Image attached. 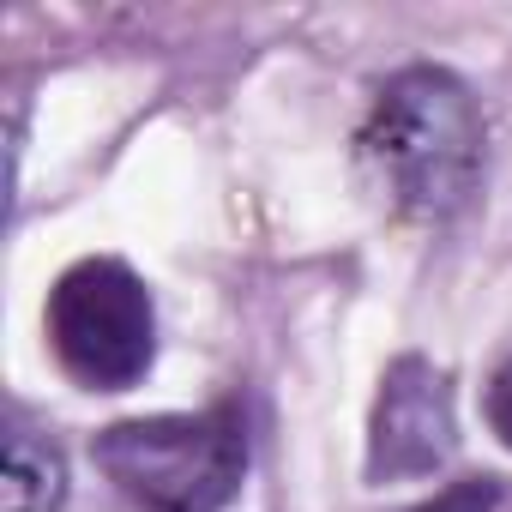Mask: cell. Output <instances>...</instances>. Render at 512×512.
I'll list each match as a JSON object with an SVG mask.
<instances>
[{"label": "cell", "mask_w": 512, "mask_h": 512, "mask_svg": "<svg viewBox=\"0 0 512 512\" xmlns=\"http://www.w3.org/2000/svg\"><path fill=\"white\" fill-rule=\"evenodd\" d=\"M67 500V458L55 440L13 428L7 434V470H0V512H55Z\"/></svg>", "instance_id": "5b68a950"}, {"label": "cell", "mask_w": 512, "mask_h": 512, "mask_svg": "<svg viewBox=\"0 0 512 512\" xmlns=\"http://www.w3.org/2000/svg\"><path fill=\"white\" fill-rule=\"evenodd\" d=\"M494 500H500V488L488 476H476V482H452L446 494H434V500H422L410 512H494Z\"/></svg>", "instance_id": "8992f818"}, {"label": "cell", "mask_w": 512, "mask_h": 512, "mask_svg": "<svg viewBox=\"0 0 512 512\" xmlns=\"http://www.w3.org/2000/svg\"><path fill=\"white\" fill-rule=\"evenodd\" d=\"M458 452L452 380L428 356H398L380 374L368 416V482H422Z\"/></svg>", "instance_id": "277c9868"}, {"label": "cell", "mask_w": 512, "mask_h": 512, "mask_svg": "<svg viewBox=\"0 0 512 512\" xmlns=\"http://www.w3.org/2000/svg\"><path fill=\"white\" fill-rule=\"evenodd\" d=\"M43 332L85 392H127L157 362V308L127 260H79L55 278Z\"/></svg>", "instance_id": "3957f363"}, {"label": "cell", "mask_w": 512, "mask_h": 512, "mask_svg": "<svg viewBox=\"0 0 512 512\" xmlns=\"http://www.w3.org/2000/svg\"><path fill=\"white\" fill-rule=\"evenodd\" d=\"M362 157L404 217L416 223L464 217L488 163V127L476 91L446 67L392 73L362 121Z\"/></svg>", "instance_id": "6da1fadb"}, {"label": "cell", "mask_w": 512, "mask_h": 512, "mask_svg": "<svg viewBox=\"0 0 512 512\" xmlns=\"http://www.w3.org/2000/svg\"><path fill=\"white\" fill-rule=\"evenodd\" d=\"M482 410H488V428H494V440H500V446H512V356L494 368Z\"/></svg>", "instance_id": "52a82bcc"}, {"label": "cell", "mask_w": 512, "mask_h": 512, "mask_svg": "<svg viewBox=\"0 0 512 512\" xmlns=\"http://www.w3.org/2000/svg\"><path fill=\"white\" fill-rule=\"evenodd\" d=\"M97 464L145 512H223L247 476V422L235 404L133 416L97 434Z\"/></svg>", "instance_id": "7a4b0ae2"}]
</instances>
